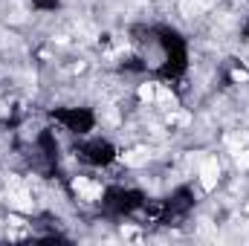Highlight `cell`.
<instances>
[{
	"label": "cell",
	"mask_w": 249,
	"mask_h": 246,
	"mask_svg": "<svg viewBox=\"0 0 249 246\" xmlns=\"http://www.w3.org/2000/svg\"><path fill=\"white\" fill-rule=\"evenodd\" d=\"M206 6H209V0H183V3H180V9H183L186 18H197V15H203Z\"/></svg>",
	"instance_id": "obj_5"
},
{
	"label": "cell",
	"mask_w": 249,
	"mask_h": 246,
	"mask_svg": "<svg viewBox=\"0 0 249 246\" xmlns=\"http://www.w3.org/2000/svg\"><path fill=\"white\" fill-rule=\"evenodd\" d=\"M157 96H160V102H165V105H174V96H171L165 87H160V90H157Z\"/></svg>",
	"instance_id": "obj_10"
},
{
	"label": "cell",
	"mask_w": 249,
	"mask_h": 246,
	"mask_svg": "<svg viewBox=\"0 0 249 246\" xmlns=\"http://www.w3.org/2000/svg\"><path fill=\"white\" fill-rule=\"evenodd\" d=\"M226 142H229L232 148H238V145H247V142H249V133H235V136H226Z\"/></svg>",
	"instance_id": "obj_8"
},
{
	"label": "cell",
	"mask_w": 249,
	"mask_h": 246,
	"mask_svg": "<svg viewBox=\"0 0 249 246\" xmlns=\"http://www.w3.org/2000/svg\"><path fill=\"white\" fill-rule=\"evenodd\" d=\"M235 165L244 171V168H249V151H238V157H235Z\"/></svg>",
	"instance_id": "obj_9"
},
{
	"label": "cell",
	"mask_w": 249,
	"mask_h": 246,
	"mask_svg": "<svg viewBox=\"0 0 249 246\" xmlns=\"http://www.w3.org/2000/svg\"><path fill=\"white\" fill-rule=\"evenodd\" d=\"M99 119H102V122H107V124H116V122H119V110H116L113 105H105V107L99 110Z\"/></svg>",
	"instance_id": "obj_6"
},
{
	"label": "cell",
	"mask_w": 249,
	"mask_h": 246,
	"mask_svg": "<svg viewBox=\"0 0 249 246\" xmlns=\"http://www.w3.org/2000/svg\"><path fill=\"white\" fill-rule=\"evenodd\" d=\"M154 96H157L154 84H142V87H139V99H142V102H154Z\"/></svg>",
	"instance_id": "obj_7"
},
{
	"label": "cell",
	"mask_w": 249,
	"mask_h": 246,
	"mask_svg": "<svg viewBox=\"0 0 249 246\" xmlns=\"http://www.w3.org/2000/svg\"><path fill=\"white\" fill-rule=\"evenodd\" d=\"M9 203L18 209V211H32L35 209V203H32V197H29V191L23 188V183L18 180V177H9Z\"/></svg>",
	"instance_id": "obj_1"
},
{
	"label": "cell",
	"mask_w": 249,
	"mask_h": 246,
	"mask_svg": "<svg viewBox=\"0 0 249 246\" xmlns=\"http://www.w3.org/2000/svg\"><path fill=\"white\" fill-rule=\"evenodd\" d=\"M220 180V165H217V159L214 157H206L203 162H200V183L206 191H212L214 185Z\"/></svg>",
	"instance_id": "obj_2"
},
{
	"label": "cell",
	"mask_w": 249,
	"mask_h": 246,
	"mask_svg": "<svg viewBox=\"0 0 249 246\" xmlns=\"http://www.w3.org/2000/svg\"><path fill=\"white\" fill-rule=\"evenodd\" d=\"M232 78H235V81H247V72H244V70H235Z\"/></svg>",
	"instance_id": "obj_12"
},
{
	"label": "cell",
	"mask_w": 249,
	"mask_h": 246,
	"mask_svg": "<svg viewBox=\"0 0 249 246\" xmlns=\"http://www.w3.org/2000/svg\"><path fill=\"white\" fill-rule=\"evenodd\" d=\"M148 159H151L148 148H133V151H124L122 154V162L127 168H142V165H148Z\"/></svg>",
	"instance_id": "obj_4"
},
{
	"label": "cell",
	"mask_w": 249,
	"mask_h": 246,
	"mask_svg": "<svg viewBox=\"0 0 249 246\" xmlns=\"http://www.w3.org/2000/svg\"><path fill=\"white\" fill-rule=\"evenodd\" d=\"M200 235H203V238H214V229H212V223H209V220H203V223H200Z\"/></svg>",
	"instance_id": "obj_11"
},
{
	"label": "cell",
	"mask_w": 249,
	"mask_h": 246,
	"mask_svg": "<svg viewBox=\"0 0 249 246\" xmlns=\"http://www.w3.org/2000/svg\"><path fill=\"white\" fill-rule=\"evenodd\" d=\"M72 188H75V191H78L87 203H93V200H99V197H102V185H99V183H90L87 177H75V180H72Z\"/></svg>",
	"instance_id": "obj_3"
}]
</instances>
